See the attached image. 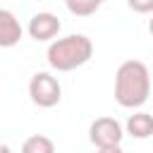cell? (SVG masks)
Returning <instances> with one entry per match:
<instances>
[{
  "mask_svg": "<svg viewBox=\"0 0 153 153\" xmlns=\"http://www.w3.org/2000/svg\"><path fill=\"white\" fill-rule=\"evenodd\" d=\"M151 96V72L141 60H127L115 72V100L122 108H141Z\"/></svg>",
  "mask_w": 153,
  "mask_h": 153,
  "instance_id": "1",
  "label": "cell"
},
{
  "mask_svg": "<svg viewBox=\"0 0 153 153\" xmlns=\"http://www.w3.org/2000/svg\"><path fill=\"white\" fill-rule=\"evenodd\" d=\"M93 2H98V5H103V2H105V0H93Z\"/></svg>",
  "mask_w": 153,
  "mask_h": 153,
  "instance_id": "14",
  "label": "cell"
},
{
  "mask_svg": "<svg viewBox=\"0 0 153 153\" xmlns=\"http://www.w3.org/2000/svg\"><path fill=\"white\" fill-rule=\"evenodd\" d=\"M124 129L131 139H151L153 136V115L151 112H134V115H129Z\"/></svg>",
  "mask_w": 153,
  "mask_h": 153,
  "instance_id": "7",
  "label": "cell"
},
{
  "mask_svg": "<svg viewBox=\"0 0 153 153\" xmlns=\"http://www.w3.org/2000/svg\"><path fill=\"white\" fill-rule=\"evenodd\" d=\"M29 96L38 108H55L62 98V86L50 72H36L29 81Z\"/></svg>",
  "mask_w": 153,
  "mask_h": 153,
  "instance_id": "3",
  "label": "cell"
},
{
  "mask_svg": "<svg viewBox=\"0 0 153 153\" xmlns=\"http://www.w3.org/2000/svg\"><path fill=\"white\" fill-rule=\"evenodd\" d=\"M96 153H124L122 146H108V148H98Z\"/></svg>",
  "mask_w": 153,
  "mask_h": 153,
  "instance_id": "11",
  "label": "cell"
},
{
  "mask_svg": "<svg viewBox=\"0 0 153 153\" xmlns=\"http://www.w3.org/2000/svg\"><path fill=\"white\" fill-rule=\"evenodd\" d=\"M22 153H55V143L45 134H33L22 143Z\"/></svg>",
  "mask_w": 153,
  "mask_h": 153,
  "instance_id": "8",
  "label": "cell"
},
{
  "mask_svg": "<svg viewBox=\"0 0 153 153\" xmlns=\"http://www.w3.org/2000/svg\"><path fill=\"white\" fill-rule=\"evenodd\" d=\"M124 136V127L115 117H98L88 127V141L96 148H108V146H120Z\"/></svg>",
  "mask_w": 153,
  "mask_h": 153,
  "instance_id": "4",
  "label": "cell"
},
{
  "mask_svg": "<svg viewBox=\"0 0 153 153\" xmlns=\"http://www.w3.org/2000/svg\"><path fill=\"white\" fill-rule=\"evenodd\" d=\"M2 153H10V146L7 143H2Z\"/></svg>",
  "mask_w": 153,
  "mask_h": 153,
  "instance_id": "13",
  "label": "cell"
},
{
  "mask_svg": "<svg viewBox=\"0 0 153 153\" xmlns=\"http://www.w3.org/2000/svg\"><path fill=\"white\" fill-rule=\"evenodd\" d=\"M65 5H67V10L72 12V14H76V17H91L100 5L98 2H93V0H65Z\"/></svg>",
  "mask_w": 153,
  "mask_h": 153,
  "instance_id": "9",
  "label": "cell"
},
{
  "mask_svg": "<svg viewBox=\"0 0 153 153\" xmlns=\"http://www.w3.org/2000/svg\"><path fill=\"white\" fill-rule=\"evenodd\" d=\"M45 57L55 72H72L93 57V43L84 33H69L65 38H55L48 45Z\"/></svg>",
  "mask_w": 153,
  "mask_h": 153,
  "instance_id": "2",
  "label": "cell"
},
{
  "mask_svg": "<svg viewBox=\"0 0 153 153\" xmlns=\"http://www.w3.org/2000/svg\"><path fill=\"white\" fill-rule=\"evenodd\" d=\"M22 36H24V29H22L19 19L10 10H0V45L12 48L22 41Z\"/></svg>",
  "mask_w": 153,
  "mask_h": 153,
  "instance_id": "6",
  "label": "cell"
},
{
  "mask_svg": "<svg viewBox=\"0 0 153 153\" xmlns=\"http://www.w3.org/2000/svg\"><path fill=\"white\" fill-rule=\"evenodd\" d=\"M60 29H62V24L53 12H36L26 26V31L33 41H53L60 33Z\"/></svg>",
  "mask_w": 153,
  "mask_h": 153,
  "instance_id": "5",
  "label": "cell"
},
{
  "mask_svg": "<svg viewBox=\"0 0 153 153\" xmlns=\"http://www.w3.org/2000/svg\"><path fill=\"white\" fill-rule=\"evenodd\" d=\"M148 33L153 36V14H151V19H148Z\"/></svg>",
  "mask_w": 153,
  "mask_h": 153,
  "instance_id": "12",
  "label": "cell"
},
{
  "mask_svg": "<svg viewBox=\"0 0 153 153\" xmlns=\"http://www.w3.org/2000/svg\"><path fill=\"white\" fill-rule=\"evenodd\" d=\"M127 5L139 14H153V0H127Z\"/></svg>",
  "mask_w": 153,
  "mask_h": 153,
  "instance_id": "10",
  "label": "cell"
}]
</instances>
